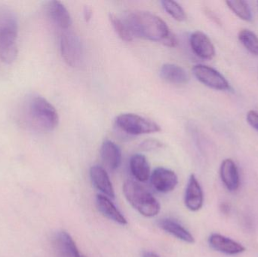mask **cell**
Listing matches in <instances>:
<instances>
[{
    "label": "cell",
    "mask_w": 258,
    "mask_h": 257,
    "mask_svg": "<svg viewBox=\"0 0 258 257\" xmlns=\"http://www.w3.org/2000/svg\"><path fill=\"white\" fill-rule=\"evenodd\" d=\"M123 193L129 204L144 217H153L160 211L157 199L135 181L128 180L124 183Z\"/></svg>",
    "instance_id": "obj_3"
},
{
    "label": "cell",
    "mask_w": 258,
    "mask_h": 257,
    "mask_svg": "<svg viewBox=\"0 0 258 257\" xmlns=\"http://www.w3.org/2000/svg\"><path fill=\"white\" fill-rule=\"evenodd\" d=\"M54 246L60 257H81L72 237L65 231H60L54 238Z\"/></svg>",
    "instance_id": "obj_17"
},
{
    "label": "cell",
    "mask_w": 258,
    "mask_h": 257,
    "mask_svg": "<svg viewBox=\"0 0 258 257\" xmlns=\"http://www.w3.org/2000/svg\"><path fill=\"white\" fill-rule=\"evenodd\" d=\"M220 175L222 182L229 191L235 192L239 189L240 184L239 170L233 160L227 158L222 161L220 168Z\"/></svg>",
    "instance_id": "obj_14"
},
{
    "label": "cell",
    "mask_w": 258,
    "mask_h": 257,
    "mask_svg": "<svg viewBox=\"0 0 258 257\" xmlns=\"http://www.w3.org/2000/svg\"><path fill=\"white\" fill-rule=\"evenodd\" d=\"M239 41L254 55L258 56V36L249 30H242L239 33Z\"/></svg>",
    "instance_id": "obj_23"
},
{
    "label": "cell",
    "mask_w": 258,
    "mask_h": 257,
    "mask_svg": "<svg viewBox=\"0 0 258 257\" xmlns=\"http://www.w3.org/2000/svg\"><path fill=\"white\" fill-rule=\"evenodd\" d=\"M192 73L196 78L205 85L218 91L230 89L227 78L216 69L203 64H197L192 67Z\"/></svg>",
    "instance_id": "obj_7"
},
{
    "label": "cell",
    "mask_w": 258,
    "mask_h": 257,
    "mask_svg": "<svg viewBox=\"0 0 258 257\" xmlns=\"http://www.w3.org/2000/svg\"><path fill=\"white\" fill-rule=\"evenodd\" d=\"M109 19H110V23L113 25L115 31L122 40L125 41V42H132L135 36L131 31L125 21H122L121 18L113 14H110L109 15Z\"/></svg>",
    "instance_id": "obj_21"
},
{
    "label": "cell",
    "mask_w": 258,
    "mask_h": 257,
    "mask_svg": "<svg viewBox=\"0 0 258 257\" xmlns=\"http://www.w3.org/2000/svg\"><path fill=\"white\" fill-rule=\"evenodd\" d=\"M150 182L155 190L160 193L173 191L178 184L176 174L165 167H156L150 175Z\"/></svg>",
    "instance_id": "obj_8"
},
{
    "label": "cell",
    "mask_w": 258,
    "mask_h": 257,
    "mask_svg": "<svg viewBox=\"0 0 258 257\" xmlns=\"http://www.w3.org/2000/svg\"><path fill=\"white\" fill-rule=\"evenodd\" d=\"M143 257H160L156 253L151 251H144L143 253Z\"/></svg>",
    "instance_id": "obj_28"
},
{
    "label": "cell",
    "mask_w": 258,
    "mask_h": 257,
    "mask_svg": "<svg viewBox=\"0 0 258 257\" xmlns=\"http://www.w3.org/2000/svg\"><path fill=\"white\" fill-rule=\"evenodd\" d=\"M81 257H86V256H83V255H82Z\"/></svg>",
    "instance_id": "obj_29"
},
{
    "label": "cell",
    "mask_w": 258,
    "mask_h": 257,
    "mask_svg": "<svg viewBox=\"0 0 258 257\" xmlns=\"http://www.w3.org/2000/svg\"><path fill=\"white\" fill-rule=\"evenodd\" d=\"M60 49L62 57L71 67L80 66L83 60V50L80 38L73 32L65 30L60 39Z\"/></svg>",
    "instance_id": "obj_6"
},
{
    "label": "cell",
    "mask_w": 258,
    "mask_h": 257,
    "mask_svg": "<svg viewBox=\"0 0 258 257\" xmlns=\"http://www.w3.org/2000/svg\"><path fill=\"white\" fill-rule=\"evenodd\" d=\"M247 122L258 131V112L250 110L246 116Z\"/></svg>",
    "instance_id": "obj_26"
},
{
    "label": "cell",
    "mask_w": 258,
    "mask_h": 257,
    "mask_svg": "<svg viewBox=\"0 0 258 257\" xmlns=\"http://www.w3.org/2000/svg\"><path fill=\"white\" fill-rule=\"evenodd\" d=\"M47 12L51 21L63 31L68 30L71 27L72 24L71 15L60 2H49L47 6Z\"/></svg>",
    "instance_id": "obj_13"
},
{
    "label": "cell",
    "mask_w": 258,
    "mask_h": 257,
    "mask_svg": "<svg viewBox=\"0 0 258 257\" xmlns=\"http://www.w3.org/2000/svg\"><path fill=\"white\" fill-rule=\"evenodd\" d=\"M163 144L157 140H147L143 142L141 144V149L144 151H152L160 149Z\"/></svg>",
    "instance_id": "obj_25"
},
{
    "label": "cell",
    "mask_w": 258,
    "mask_h": 257,
    "mask_svg": "<svg viewBox=\"0 0 258 257\" xmlns=\"http://www.w3.org/2000/svg\"><path fill=\"white\" fill-rule=\"evenodd\" d=\"M158 226L162 230L180 241H184L188 244H194L195 242V238L192 234L174 220L167 218L162 219L158 222Z\"/></svg>",
    "instance_id": "obj_18"
},
{
    "label": "cell",
    "mask_w": 258,
    "mask_h": 257,
    "mask_svg": "<svg viewBox=\"0 0 258 257\" xmlns=\"http://www.w3.org/2000/svg\"><path fill=\"white\" fill-rule=\"evenodd\" d=\"M27 115L30 125L39 132H51L58 125L57 110L43 97L34 96L29 101Z\"/></svg>",
    "instance_id": "obj_2"
},
{
    "label": "cell",
    "mask_w": 258,
    "mask_h": 257,
    "mask_svg": "<svg viewBox=\"0 0 258 257\" xmlns=\"http://www.w3.org/2000/svg\"><path fill=\"white\" fill-rule=\"evenodd\" d=\"M191 48L199 57L206 60L213 58L215 55V48L207 35L201 31H196L189 39Z\"/></svg>",
    "instance_id": "obj_9"
},
{
    "label": "cell",
    "mask_w": 258,
    "mask_h": 257,
    "mask_svg": "<svg viewBox=\"0 0 258 257\" xmlns=\"http://www.w3.org/2000/svg\"><path fill=\"white\" fill-rule=\"evenodd\" d=\"M209 244L216 251L227 255L239 254L245 250L240 243L220 234H212L209 238Z\"/></svg>",
    "instance_id": "obj_10"
},
{
    "label": "cell",
    "mask_w": 258,
    "mask_h": 257,
    "mask_svg": "<svg viewBox=\"0 0 258 257\" xmlns=\"http://www.w3.org/2000/svg\"><path fill=\"white\" fill-rule=\"evenodd\" d=\"M160 76L168 82L175 84H186L189 78L187 72L174 63H165L160 69Z\"/></svg>",
    "instance_id": "obj_19"
},
{
    "label": "cell",
    "mask_w": 258,
    "mask_h": 257,
    "mask_svg": "<svg viewBox=\"0 0 258 257\" xmlns=\"http://www.w3.org/2000/svg\"><path fill=\"white\" fill-rule=\"evenodd\" d=\"M134 36L163 43L171 34L166 23L151 12L134 11L125 19Z\"/></svg>",
    "instance_id": "obj_1"
},
{
    "label": "cell",
    "mask_w": 258,
    "mask_h": 257,
    "mask_svg": "<svg viewBox=\"0 0 258 257\" xmlns=\"http://www.w3.org/2000/svg\"><path fill=\"white\" fill-rule=\"evenodd\" d=\"M83 17L86 22H89L92 19V9L89 6H85L83 9Z\"/></svg>",
    "instance_id": "obj_27"
},
{
    "label": "cell",
    "mask_w": 258,
    "mask_h": 257,
    "mask_svg": "<svg viewBox=\"0 0 258 257\" xmlns=\"http://www.w3.org/2000/svg\"><path fill=\"white\" fill-rule=\"evenodd\" d=\"M162 7L166 11L168 15H171L177 21H183L186 20V14L184 9L177 2L172 0H164L161 2Z\"/></svg>",
    "instance_id": "obj_24"
},
{
    "label": "cell",
    "mask_w": 258,
    "mask_h": 257,
    "mask_svg": "<svg viewBox=\"0 0 258 257\" xmlns=\"http://www.w3.org/2000/svg\"><path fill=\"white\" fill-rule=\"evenodd\" d=\"M101 156L104 164L115 170L122 164V152L117 144L111 140H104L101 147Z\"/></svg>",
    "instance_id": "obj_15"
},
{
    "label": "cell",
    "mask_w": 258,
    "mask_h": 257,
    "mask_svg": "<svg viewBox=\"0 0 258 257\" xmlns=\"http://www.w3.org/2000/svg\"><path fill=\"white\" fill-rule=\"evenodd\" d=\"M90 178L94 187L107 197L115 199L114 189L104 167L94 165L90 169Z\"/></svg>",
    "instance_id": "obj_12"
},
{
    "label": "cell",
    "mask_w": 258,
    "mask_h": 257,
    "mask_svg": "<svg viewBox=\"0 0 258 257\" xmlns=\"http://www.w3.org/2000/svg\"><path fill=\"white\" fill-rule=\"evenodd\" d=\"M227 5L230 10L236 14L239 18L245 21H251L252 20V14L248 3L242 0H235V1H227Z\"/></svg>",
    "instance_id": "obj_22"
},
{
    "label": "cell",
    "mask_w": 258,
    "mask_h": 257,
    "mask_svg": "<svg viewBox=\"0 0 258 257\" xmlns=\"http://www.w3.org/2000/svg\"><path fill=\"white\" fill-rule=\"evenodd\" d=\"M204 196L203 190L195 175H191L185 193L184 203L191 211H198L203 208Z\"/></svg>",
    "instance_id": "obj_11"
},
{
    "label": "cell",
    "mask_w": 258,
    "mask_h": 257,
    "mask_svg": "<svg viewBox=\"0 0 258 257\" xmlns=\"http://www.w3.org/2000/svg\"><path fill=\"white\" fill-rule=\"evenodd\" d=\"M116 125L129 135H141L161 131L160 126L156 122L133 113L119 115L116 118Z\"/></svg>",
    "instance_id": "obj_5"
},
{
    "label": "cell",
    "mask_w": 258,
    "mask_h": 257,
    "mask_svg": "<svg viewBox=\"0 0 258 257\" xmlns=\"http://www.w3.org/2000/svg\"><path fill=\"white\" fill-rule=\"evenodd\" d=\"M96 205L98 211L109 220L122 226L128 223L123 214L113 205L110 199L104 195H97Z\"/></svg>",
    "instance_id": "obj_16"
},
{
    "label": "cell",
    "mask_w": 258,
    "mask_h": 257,
    "mask_svg": "<svg viewBox=\"0 0 258 257\" xmlns=\"http://www.w3.org/2000/svg\"><path fill=\"white\" fill-rule=\"evenodd\" d=\"M132 175L141 183L147 182L150 178V167L147 158L142 154L132 155L129 163Z\"/></svg>",
    "instance_id": "obj_20"
},
{
    "label": "cell",
    "mask_w": 258,
    "mask_h": 257,
    "mask_svg": "<svg viewBox=\"0 0 258 257\" xmlns=\"http://www.w3.org/2000/svg\"><path fill=\"white\" fill-rule=\"evenodd\" d=\"M18 22L12 14L0 17V58L7 64L13 63L18 56Z\"/></svg>",
    "instance_id": "obj_4"
}]
</instances>
